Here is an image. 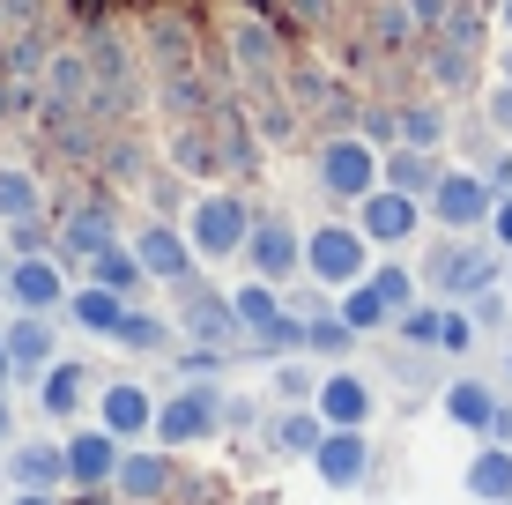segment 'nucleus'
Returning a JSON list of instances; mask_svg holds the SVG:
<instances>
[{
    "label": "nucleus",
    "mask_w": 512,
    "mask_h": 505,
    "mask_svg": "<svg viewBox=\"0 0 512 505\" xmlns=\"http://www.w3.org/2000/svg\"><path fill=\"white\" fill-rule=\"evenodd\" d=\"M253 216L260 208L245 201L238 186H208V194L193 201V216H186V238H193L201 260H238L245 238H253Z\"/></svg>",
    "instance_id": "1"
},
{
    "label": "nucleus",
    "mask_w": 512,
    "mask_h": 505,
    "mask_svg": "<svg viewBox=\"0 0 512 505\" xmlns=\"http://www.w3.org/2000/svg\"><path fill=\"white\" fill-rule=\"evenodd\" d=\"M305 275L320 290H349L372 275V238L357 231V223H320V231H305Z\"/></svg>",
    "instance_id": "2"
},
{
    "label": "nucleus",
    "mask_w": 512,
    "mask_h": 505,
    "mask_svg": "<svg viewBox=\"0 0 512 505\" xmlns=\"http://www.w3.org/2000/svg\"><path fill=\"white\" fill-rule=\"evenodd\" d=\"M379 179H386V156H379V142H364L357 127H342L334 142H320V186H327V201H364Z\"/></svg>",
    "instance_id": "3"
},
{
    "label": "nucleus",
    "mask_w": 512,
    "mask_h": 505,
    "mask_svg": "<svg viewBox=\"0 0 512 505\" xmlns=\"http://www.w3.org/2000/svg\"><path fill=\"white\" fill-rule=\"evenodd\" d=\"M223 431V394L208 387H179V394H164V402H156V439L171 446V454H179V446H208Z\"/></svg>",
    "instance_id": "4"
},
{
    "label": "nucleus",
    "mask_w": 512,
    "mask_h": 505,
    "mask_svg": "<svg viewBox=\"0 0 512 505\" xmlns=\"http://www.w3.org/2000/svg\"><path fill=\"white\" fill-rule=\"evenodd\" d=\"M238 260H253V275H268V283L290 290L297 275H305V231H297L290 216H275V208H260V216H253V238H245Z\"/></svg>",
    "instance_id": "5"
},
{
    "label": "nucleus",
    "mask_w": 512,
    "mask_h": 505,
    "mask_svg": "<svg viewBox=\"0 0 512 505\" xmlns=\"http://www.w3.org/2000/svg\"><path fill=\"white\" fill-rule=\"evenodd\" d=\"M431 223H446V231H483L490 223V208H498V186L483 179V171H438V186H431Z\"/></svg>",
    "instance_id": "6"
},
{
    "label": "nucleus",
    "mask_w": 512,
    "mask_h": 505,
    "mask_svg": "<svg viewBox=\"0 0 512 505\" xmlns=\"http://www.w3.org/2000/svg\"><path fill=\"white\" fill-rule=\"evenodd\" d=\"M423 216H431V208H423L416 194H401V186H386V179L357 201V231L372 238V246H409Z\"/></svg>",
    "instance_id": "7"
},
{
    "label": "nucleus",
    "mask_w": 512,
    "mask_h": 505,
    "mask_svg": "<svg viewBox=\"0 0 512 505\" xmlns=\"http://www.w3.org/2000/svg\"><path fill=\"white\" fill-rule=\"evenodd\" d=\"M67 483L75 491H112V468L127 454V439H112L104 424H67Z\"/></svg>",
    "instance_id": "8"
},
{
    "label": "nucleus",
    "mask_w": 512,
    "mask_h": 505,
    "mask_svg": "<svg viewBox=\"0 0 512 505\" xmlns=\"http://www.w3.org/2000/svg\"><path fill=\"white\" fill-rule=\"evenodd\" d=\"M0 290H8V305H23V312H60L67 305V275H60L52 253H15L8 275H0Z\"/></svg>",
    "instance_id": "9"
},
{
    "label": "nucleus",
    "mask_w": 512,
    "mask_h": 505,
    "mask_svg": "<svg viewBox=\"0 0 512 505\" xmlns=\"http://www.w3.org/2000/svg\"><path fill=\"white\" fill-rule=\"evenodd\" d=\"M327 491H357L364 476H372V439H364V424H327L320 454H312Z\"/></svg>",
    "instance_id": "10"
},
{
    "label": "nucleus",
    "mask_w": 512,
    "mask_h": 505,
    "mask_svg": "<svg viewBox=\"0 0 512 505\" xmlns=\"http://www.w3.org/2000/svg\"><path fill=\"white\" fill-rule=\"evenodd\" d=\"M112 491L127 498V505H164L171 491H179V468H171V446L164 454H149V446H127L112 468Z\"/></svg>",
    "instance_id": "11"
},
{
    "label": "nucleus",
    "mask_w": 512,
    "mask_h": 505,
    "mask_svg": "<svg viewBox=\"0 0 512 505\" xmlns=\"http://www.w3.org/2000/svg\"><path fill=\"white\" fill-rule=\"evenodd\" d=\"M127 246L141 253V268H149V283H186V275L201 268V253H193V238H186V231H171L164 216H156V223H141V231L127 238Z\"/></svg>",
    "instance_id": "12"
},
{
    "label": "nucleus",
    "mask_w": 512,
    "mask_h": 505,
    "mask_svg": "<svg viewBox=\"0 0 512 505\" xmlns=\"http://www.w3.org/2000/svg\"><path fill=\"white\" fill-rule=\"evenodd\" d=\"M97 424L112 431V439H156V394L141 387V379H104Z\"/></svg>",
    "instance_id": "13"
},
{
    "label": "nucleus",
    "mask_w": 512,
    "mask_h": 505,
    "mask_svg": "<svg viewBox=\"0 0 512 505\" xmlns=\"http://www.w3.org/2000/svg\"><path fill=\"white\" fill-rule=\"evenodd\" d=\"M171 320L186 327V335H231V290H208L201 275H186V283H171Z\"/></svg>",
    "instance_id": "14"
},
{
    "label": "nucleus",
    "mask_w": 512,
    "mask_h": 505,
    "mask_svg": "<svg viewBox=\"0 0 512 505\" xmlns=\"http://www.w3.org/2000/svg\"><path fill=\"white\" fill-rule=\"evenodd\" d=\"M312 409H320L327 424H372V379H364L357 364H327Z\"/></svg>",
    "instance_id": "15"
},
{
    "label": "nucleus",
    "mask_w": 512,
    "mask_h": 505,
    "mask_svg": "<svg viewBox=\"0 0 512 505\" xmlns=\"http://www.w3.org/2000/svg\"><path fill=\"white\" fill-rule=\"evenodd\" d=\"M8 483L15 491H60L67 483V446L60 439H15L8 446Z\"/></svg>",
    "instance_id": "16"
},
{
    "label": "nucleus",
    "mask_w": 512,
    "mask_h": 505,
    "mask_svg": "<svg viewBox=\"0 0 512 505\" xmlns=\"http://www.w3.org/2000/svg\"><path fill=\"white\" fill-rule=\"evenodd\" d=\"M431 283L446 290V298H475L483 283H498V253H483V246H446L431 260Z\"/></svg>",
    "instance_id": "17"
},
{
    "label": "nucleus",
    "mask_w": 512,
    "mask_h": 505,
    "mask_svg": "<svg viewBox=\"0 0 512 505\" xmlns=\"http://www.w3.org/2000/svg\"><path fill=\"white\" fill-rule=\"evenodd\" d=\"M320 439H327V416L312 402H282V416L268 424V446L282 461H312V454H320Z\"/></svg>",
    "instance_id": "18"
},
{
    "label": "nucleus",
    "mask_w": 512,
    "mask_h": 505,
    "mask_svg": "<svg viewBox=\"0 0 512 505\" xmlns=\"http://www.w3.org/2000/svg\"><path fill=\"white\" fill-rule=\"evenodd\" d=\"M0 335H8V357L23 379H38L52 364V312H23L15 305V320H0Z\"/></svg>",
    "instance_id": "19"
},
{
    "label": "nucleus",
    "mask_w": 512,
    "mask_h": 505,
    "mask_svg": "<svg viewBox=\"0 0 512 505\" xmlns=\"http://www.w3.org/2000/svg\"><path fill=\"white\" fill-rule=\"evenodd\" d=\"M82 394H90V372H82V364H60V357H52L45 372H38V402H45L52 424H75V416H82Z\"/></svg>",
    "instance_id": "20"
},
{
    "label": "nucleus",
    "mask_w": 512,
    "mask_h": 505,
    "mask_svg": "<svg viewBox=\"0 0 512 505\" xmlns=\"http://www.w3.org/2000/svg\"><path fill=\"white\" fill-rule=\"evenodd\" d=\"M67 320L75 327H90V335H104L112 342L119 335V320H127V298H119V290H104V283H82V290H67Z\"/></svg>",
    "instance_id": "21"
},
{
    "label": "nucleus",
    "mask_w": 512,
    "mask_h": 505,
    "mask_svg": "<svg viewBox=\"0 0 512 505\" xmlns=\"http://www.w3.org/2000/svg\"><path fill=\"white\" fill-rule=\"evenodd\" d=\"M231 320L245 327V335H268V327L282 320V283H268V275H245V283L231 290Z\"/></svg>",
    "instance_id": "22"
},
{
    "label": "nucleus",
    "mask_w": 512,
    "mask_h": 505,
    "mask_svg": "<svg viewBox=\"0 0 512 505\" xmlns=\"http://www.w3.org/2000/svg\"><path fill=\"white\" fill-rule=\"evenodd\" d=\"M438 149H416V142H394V156H386V186H401V194H416V201H431V186H438Z\"/></svg>",
    "instance_id": "23"
},
{
    "label": "nucleus",
    "mask_w": 512,
    "mask_h": 505,
    "mask_svg": "<svg viewBox=\"0 0 512 505\" xmlns=\"http://www.w3.org/2000/svg\"><path fill=\"white\" fill-rule=\"evenodd\" d=\"M90 283L119 290V298H134V290L149 283V268H141V253H134V246H119V238H104V246L90 253Z\"/></svg>",
    "instance_id": "24"
},
{
    "label": "nucleus",
    "mask_w": 512,
    "mask_h": 505,
    "mask_svg": "<svg viewBox=\"0 0 512 505\" xmlns=\"http://www.w3.org/2000/svg\"><path fill=\"white\" fill-rule=\"evenodd\" d=\"M461 483H468V498L505 505V498H512V446H498V439H490L483 454L468 461V476H461Z\"/></svg>",
    "instance_id": "25"
},
{
    "label": "nucleus",
    "mask_w": 512,
    "mask_h": 505,
    "mask_svg": "<svg viewBox=\"0 0 512 505\" xmlns=\"http://www.w3.org/2000/svg\"><path fill=\"white\" fill-rule=\"evenodd\" d=\"M446 416L461 431H490V416H498V387H490V379H453V387H446Z\"/></svg>",
    "instance_id": "26"
},
{
    "label": "nucleus",
    "mask_w": 512,
    "mask_h": 505,
    "mask_svg": "<svg viewBox=\"0 0 512 505\" xmlns=\"http://www.w3.org/2000/svg\"><path fill=\"white\" fill-rule=\"evenodd\" d=\"M104 238H119V231H112V201H82V208H75V223L52 238V253H97Z\"/></svg>",
    "instance_id": "27"
},
{
    "label": "nucleus",
    "mask_w": 512,
    "mask_h": 505,
    "mask_svg": "<svg viewBox=\"0 0 512 505\" xmlns=\"http://www.w3.org/2000/svg\"><path fill=\"white\" fill-rule=\"evenodd\" d=\"M23 216H45V186H38V171L0 164V223H23Z\"/></svg>",
    "instance_id": "28"
},
{
    "label": "nucleus",
    "mask_w": 512,
    "mask_h": 505,
    "mask_svg": "<svg viewBox=\"0 0 512 505\" xmlns=\"http://www.w3.org/2000/svg\"><path fill=\"white\" fill-rule=\"evenodd\" d=\"M334 312H342V320L357 327V335H379V327H394V305L379 298V283H372V275H364V283H349Z\"/></svg>",
    "instance_id": "29"
},
{
    "label": "nucleus",
    "mask_w": 512,
    "mask_h": 505,
    "mask_svg": "<svg viewBox=\"0 0 512 505\" xmlns=\"http://www.w3.org/2000/svg\"><path fill=\"white\" fill-rule=\"evenodd\" d=\"M357 350V327L342 320V312H320V320H305V357L312 364H342Z\"/></svg>",
    "instance_id": "30"
},
{
    "label": "nucleus",
    "mask_w": 512,
    "mask_h": 505,
    "mask_svg": "<svg viewBox=\"0 0 512 505\" xmlns=\"http://www.w3.org/2000/svg\"><path fill=\"white\" fill-rule=\"evenodd\" d=\"M312 394H320V364H305V357H282L275 364V402H312Z\"/></svg>",
    "instance_id": "31"
},
{
    "label": "nucleus",
    "mask_w": 512,
    "mask_h": 505,
    "mask_svg": "<svg viewBox=\"0 0 512 505\" xmlns=\"http://www.w3.org/2000/svg\"><path fill=\"white\" fill-rule=\"evenodd\" d=\"M431 75H438V90H461V82L475 75V45L438 38V45H431Z\"/></svg>",
    "instance_id": "32"
},
{
    "label": "nucleus",
    "mask_w": 512,
    "mask_h": 505,
    "mask_svg": "<svg viewBox=\"0 0 512 505\" xmlns=\"http://www.w3.org/2000/svg\"><path fill=\"white\" fill-rule=\"evenodd\" d=\"M401 142L438 149V142H446V112H438V104H401Z\"/></svg>",
    "instance_id": "33"
},
{
    "label": "nucleus",
    "mask_w": 512,
    "mask_h": 505,
    "mask_svg": "<svg viewBox=\"0 0 512 505\" xmlns=\"http://www.w3.org/2000/svg\"><path fill=\"white\" fill-rule=\"evenodd\" d=\"M112 342H127V350H164L171 327L156 320V312H134V305H127V320H119V335H112Z\"/></svg>",
    "instance_id": "34"
},
{
    "label": "nucleus",
    "mask_w": 512,
    "mask_h": 505,
    "mask_svg": "<svg viewBox=\"0 0 512 505\" xmlns=\"http://www.w3.org/2000/svg\"><path fill=\"white\" fill-rule=\"evenodd\" d=\"M438 320H446V305H409V312H394L401 342H416V350H438Z\"/></svg>",
    "instance_id": "35"
},
{
    "label": "nucleus",
    "mask_w": 512,
    "mask_h": 505,
    "mask_svg": "<svg viewBox=\"0 0 512 505\" xmlns=\"http://www.w3.org/2000/svg\"><path fill=\"white\" fill-rule=\"evenodd\" d=\"M372 283H379V298L394 305V312H409V305H416V275L401 268V260H372Z\"/></svg>",
    "instance_id": "36"
},
{
    "label": "nucleus",
    "mask_w": 512,
    "mask_h": 505,
    "mask_svg": "<svg viewBox=\"0 0 512 505\" xmlns=\"http://www.w3.org/2000/svg\"><path fill=\"white\" fill-rule=\"evenodd\" d=\"M468 342H475V320H468L461 305H446V320H438V350H446V357H461Z\"/></svg>",
    "instance_id": "37"
},
{
    "label": "nucleus",
    "mask_w": 512,
    "mask_h": 505,
    "mask_svg": "<svg viewBox=\"0 0 512 505\" xmlns=\"http://www.w3.org/2000/svg\"><path fill=\"white\" fill-rule=\"evenodd\" d=\"M468 320H475V327H505L512 312H505V298H498V290L483 283V290H475V298H468Z\"/></svg>",
    "instance_id": "38"
},
{
    "label": "nucleus",
    "mask_w": 512,
    "mask_h": 505,
    "mask_svg": "<svg viewBox=\"0 0 512 505\" xmlns=\"http://www.w3.org/2000/svg\"><path fill=\"white\" fill-rule=\"evenodd\" d=\"M483 119H490V127H498V134H512V75H505L498 90L483 97Z\"/></svg>",
    "instance_id": "39"
},
{
    "label": "nucleus",
    "mask_w": 512,
    "mask_h": 505,
    "mask_svg": "<svg viewBox=\"0 0 512 505\" xmlns=\"http://www.w3.org/2000/svg\"><path fill=\"white\" fill-rule=\"evenodd\" d=\"M223 424H231V431H253V424H260V402H245V394H231V402H223Z\"/></svg>",
    "instance_id": "40"
},
{
    "label": "nucleus",
    "mask_w": 512,
    "mask_h": 505,
    "mask_svg": "<svg viewBox=\"0 0 512 505\" xmlns=\"http://www.w3.org/2000/svg\"><path fill=\"white\" fill-rule=\"evenodd\" d=\"M490 238L512 253V194H498V208H490Z\"/></svg>",
    "instance_id": "41"
},
{
    "label": "nucleus",
    "mask_w": 512,
    "mask_h": 505,
    "mask_svg": "<svg viewBox=\"0 0 512 505\" xmlns=\"http://www.w3.org/2000/svg\"><path fill=\"white\" fill-rule=\"evenodd\" d=\"M483 439H498V446H512V402H498V416H490V431Z\"/></svg>",
    "instance_id": "42"
},
{
    "label": "nucleus",
    "mask_w": 512,
    "mask_h": 505,
    "mask_svg": "<svg viewBox=\"0 0 512 505\" xmlns=\"http://www.w3.org/2000/svg\"><path fill=\"white\" fill-rule=\"evenodd\" d=\"M15 446V409H8V387H0V454Z\"/></svg>",
    "instance_id": "43"
},
{
    "label": "nucleus",
    "mask_w": 512,
    "mask_h": 505,
    "mask_svg": "<svg viewBox=\"0 0 512 505\" xmlns=\"http://www.w3.org/2000/svg\"><path fill=\"white\" fill-rule=\"evenodd\" d=\"M15 379H23V372H15V357H8V335H0V387H15Z\"/></svg>",
    "instance_id": "44"
},
{
    "label": "nucleus",
    "mask_w": 512,
    "mask_h": 505,
    "mask_svg": "<svg viewBox=\"0 0 512 505\" xmlns=\"http://www.w3.org/2000/svg\"><path fill=\"white\" fill-rule=\"evenodd\" d=\"M8 505H60V498H52V491H15Z\"/></svg>",
    "instance_id": "45"
},
{
    "label": "nucleus",
    "mask_w": 512,
    "mask_h": 505,
    "mask_svg": "<svg viewBox=\"0 0 512 505\" xmlns=\"http://www.w3.org/2000/svg\"><path fill=\"white\" fill-rule=\"evenodd\" d=\"M498 23H505V30H512V0H505V15H498Z\"/></svg>",
    "instance_id": "46"
},
{
    "label": "nucleus",
    "mask_w": 512,
    "mask_h": 505,
    "mask_svg": "<svg viewBox=\"0 0 512 505\" xmlns=\"http://www.w3.org/2000/svg\"><path fill=\"white\" fill-rule=\"evenodd\" d=\"M505 379H512V350H505Z\"/></svg>",
    "instance_id": "47"
},
{
    "label": "nucleus",
    "mask_w": 512,
    "mask_h": 505,
    "mask_svg": "<svg viewBox=\"0 0 512 505\" xmlns=\"http://www.w3.org/2000/svg\"><path fill=\"white\" fill-rule=\"evenodd\" d=\"M505 75H512V52H505Z\"/></svg>",
    "instance_id": "48"
},
{
    "label": "nucleus",
    "mask_w": 512,
    "mask_h": 505,
    "mask_svg": "<svg viewBox=\"0 0 512 505\" xmlns=\"http://www.w3.org/2000/svg\"><path fill=\"white\" fill-rule=\"evenodd\" d=\"M0 260H8V253H0ZM0 275H8V268H0Z\"/></svg>",
    "instance_id": "49"
}]
</instances>
